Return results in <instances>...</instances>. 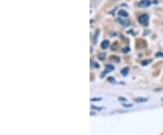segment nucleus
Here are the masks:
<instances>
[{
  "instance_id": "obj_1",
  "label": "nucleus",
  "mask_w": 163,
  "mask_h": 135,
  "mask_svg": "<svg viewBox=\"0 0 163 135\" xmlns=\"http://www.w3.org/2000/svg\"><path fill=\"white\" fill-rule=\"evenodd\" d=\"M139 22H140V24H141V25H148V24H149V16L146 14H143L141 15V16H140V17H139Z\"/></svg>"
},
{
  "instance_id": "obj_2",
  "label": "nucleus",
  "mask_w": 163,
  "mask_h": 135,
  "mask_svg": "<svg viewBox=\"0 0 163 135\" xmlns=\"http://www.w3.org/2000/svg\"><path fill=\"white\" fill-rule=\"evenodd\" d=\"M151 5V1L150 0H141V1L139 3V6L140 7H148Z\"/></svg>"
},
{
  "instance_id": "obj_9",
  "label": "nucleus",
  "mask_w": 163,
  "mask_h": 135,
  "mask_svg": "<svg viewBox=\"0 0 163 135\" xmlns=\"http://www.w3.org/2000/svg\"><path fill=\"white\" fill-rule=\"evenodd\" d=\"M99 59H101V60H103L104 58H105V55H99Z\"/></svg>"
},
{
  "instance_id": "obj_4",
  "label": "nucleus",
  "mask_w": 163,
  "mask_h": 135,
  "mask_svg": "<svg viewBox=\"0 0 163 135\" xmlns=\"http://www.w3.org/2000/svg\"><path fill=\"white\" fill-rule=\"evenodd\" d=\"M113 69H114V66L111 65V64H108V65H106L105 71H104L103 73H102V76H104L106 73H110V72H111Z\"/></svg>"
},
{
  "instance_id": "obj_7",
  "label": "nucleus",
  "mask_w": 163,
  "mask_h": 135,
  "mask_svg": "<svg viewBox=\"0 0 163 135\" xmlns=\"http://www.w3.org/2000/svg\"><path fill=\"white\" fill-rule=\"evenodd\" d=\"M121 73H122V75H124V76H125V75H127L128 73H129V68H128V67L123 68V69L122 70V72H121Z\"/></svg>"
},
{
  "instance_id": "obj_8",
  "label": "nucleus",
  "mask_w": 163,
  "mask_h": 135,
  "mask_svg": "<svg viewBox=\"0 0 163 135\" xmlns=\"http://www.w3.org/2000/svg\"><path fill=\"white\" fill-rule=\"evenodd\" d=\"M148 99H146V98H137L135 101L137 102V103H141V102H146Z\"/></svg>"
},
{
  "instance_id": "obj_3",
  "label": "nucleus",
  "mask_w": 163,
  "mask_h": 135,
  "mask_svg": "<svg viewBox=\"0 0 163 135\" xmlns=\"http://www.w3.org/2000/svg\"><path fill=\"white\" fill-rule=\"evenodd\" d=\"M118 23L121 24L122 26H128V25H130L131 22H130L128 19H122V18H119V19H118Z\"/></svg>"
},
{
  "instance_id": "obj_6",
  "label": "nucleus",
  "mask_w": 163,
  "mask_h": 135,
  "mask_svg": "<svg viewBox=\"0 0 163 135\" xmlns=\"http://www.w3.org/2000/svg\"><path fill=\"white\" fill-rule=\"evenodd\" d=\"M118 15L119 16H123V17H127L128 16V13L124 10H120L118 12Z\"/></svg>"
},
{
  "instance_id": "obj_10",
  "label": "nucleus",
  "mask_w": 163,
  "mask_h": 135,
  "mask_svg": "<svg viewBox=\"0 0 163 135\" xmlns=\"http://www.w3.org/2000/svg\"><path fill=\"white\" fill-rule=\"evenodd\" d=\"M128 51H129V47H126V49L122 50V52H123V53H125V52H128Z\"/></svg>"
},
{
  "instance_id": "obj_5",
  "label": "nucleus",
  "mask_w": 163,
  "mask_h": 135,
  "mask_svg": "<svg viewBox=\"0 0 163 135\" xmlns=\"http://www.w3.org/2000/svg\"><path fill=\"white\" fill-rule=\"evenodd\" d=\"M109 45H110V42L108 41V40H104V41H102V43L101 44V46H102V49H106V48H108Z\"/></svg>"
}]
</instances>
